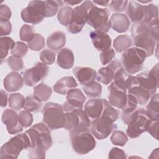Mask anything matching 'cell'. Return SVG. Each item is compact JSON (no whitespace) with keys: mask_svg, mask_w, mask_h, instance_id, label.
Listing matches in <instances>:
<instances>
[{"mask_svg":"<svg viewBox=\"0 0 159 159\" xmlns=\"http://www.w3.org/2000/svg\"><path fill=\"white\" fill-rule=\"evenodd\" d=\"M114 122L115 120L112 117L102 114L101 116L91 122V132L97 139H104L117 128L116 124H114Z\"/></svg>","mask_w":159,"mask_h":159,"instance_id":"obj_11","label":"cell"},{"mask_svg":"<svg viewBox=\"0 0 159 159\" xmlns=\"http://www.w3.org/2000/svg\"><path fill=\"white\" fill-rule=\"evenodd\" d=\"M128 4L127 1H112L109 2V8L112 12H123L126 9Z\"/></svg>","mask_w":159,"mask_h":159,"instance_id":"obj_49","label":"cell"},{"mask_svg":"<svg viewBox=\"0 0 159 159\" xmlns=\"http://www.w3.org/2000/svg\"><path fill=\"white\" fill-rule=\"evenodd\" d=\"M128 93L133 95L137 100L138 104L144 105L147 103L151 97L150 93L140 86L135 84L128 89Z\"/></svg>","mask_w":159,"mask_h":159,"instance_id":"obj_30","label":"cell"},{"mask_svg":"<svg viewBox=\"0 0 159 159\" xmlns=\"http://www.w3.org/2000/svg\"><path fill=\"white\" fill-rule=\"evenodd\" d=\"M82 1H65V3H66L68 4H70L71 6L73 5H76V4H78L80 3H81Z\"/></svg>","mask_w":159,"mask_h":159,"instance_id":"obj_56","label":"cell"},{"mask_svg":"<svg viewBox=\"0 0 159 159\" xmlns=\"http://www.w3.org/2000/svg\"><path fill=\"white\" fill-rule=\"evenodd\" d=\"M25 133L30 142L29 158H45L46 152L52 145V139L48 127L44 123L40 122L32 126Z\"/></svg>","mask_w":159,"mask_h":159,"instance_id":"obj_1","label":"cell"},{"mask_svg":"<svg viewBox=\"0 0 159 159\" xmlns=\"http://www.w3.org/2000/svg\"><path fill=\"white\" fill-rule=\"evenodd\" d=\"M90 38L94 47L98 51L108 49L111 45V39L108 34L104 32L94 30L90 32Z\"/></svg>","mask_w":159,"mask_h":159,"instance_id":"obj_20","label":"cell"},{"mask_svg":"<svg viewBox=\"0 0 159 159\" xmlns=\"http://www.w3.org/2000/svg\"><path fill=\"white\" fill-rule=\"evenodd\" d=\"M115 51L112 48H109L102 51L99 55L101 63L104 65H107L112 60V59L115 57Z\"/></svg>","mask_w":159,"mask_h":159,"instance_id":"obj_47","label":"cell"},{"mask_svg":"<svg viewBox=\"0 0 159 159\" xmlns=\"http://www.w3.org/2000/svg\"><path fill=\"white\" fill-rule=\"evenodd\" d=\"M132 44L131 38L127 35L117 37L113 42V46L117 52H122L129 49Z\"/></svg>","mask_w":159,"mask_h":159,"instance_id":"obj_32","label":"cell"},{"mask_svg":"<svg viewBox=\"0 0 159 159\" xmlns=\"http://www.w3.org/2000/svg\"><path fill=\"white\" fill-rule=\"evenodd\" d=\"M65 123L63 128L70 132L82 127L89 128L91 126L89 117L83 109L65 112Z\"/></svg>","mask_w":159,"mask_h":159,"instance_id":"obj_14","label":"cell"},{"mask_svg":"<svg viewBox=\"0 0 159 159\" xmlns=\"http://www.w3.org/2000/svg\"><path fill=\"white\" fill-rule=\"evenodd\" d=\"M7 103V93L2 89L1 90V106L2 107H6Z\"/></svg>","mask_w":159,"mask_h":159,"instance_id":"obj_54","label":"cell"},{"mask_svg":"<svg viewBox=\"0 0 159 159\" xmlns=\"http://www.w3.org/2000/svg\"><path fill=\"white\" fill-rule=\"evenodd\" d=\"M86 97L80 89L73 88L66 93V101L63 103V108L65 112L83 109Z\"/></svg>","mask_w":159,"mask_h":159,"instance_id":"obj_16","label":"cell"},{"mask_svg":"<svg viewBox=\"0 0 159 159\" xmlns=\"http://www.w3.org/2000/svg\"><path fill=\"white\" fill-rule=\"evenodd\" d=\"M72 14L73 9L71 7L68 6L62 7L58 12L57 19L58 22L63 25L68 26L71 20Z\"/></svg>","mask_w":159,"mask_h":159,"instance_id":"obj_36","label":"cell"},{"mask_svg":"<svg viewBox=\"0 0 159 159\" xmlns=\"http://www.w3.org/2000/svg\"><path fill=\"white\" fill-rule=\"evenodd\" d=\"M78 86V83L73 76H65L59 80L53 86V91L60 94L65 95L67 92Z\"/></svg>","mask_w":159,"mask_h":159,"instance_id":"obj_25","label":"cell"},{"mask_svg":"<svg viewBox=\"0 0 159 159\" xmlns=\"http://www.w3.org/2000/svg\"><path fill=\"white\" fill-rule=\"evenodd\" d=\"M70 140L75 152L85 155L93 150L96 147V140L89 128H78L70 131Z\"/></svg>","mask_w":159,"mask_h":159,"instance_id":"obj_4","label":"cell"},{"mask_svg":"<svg viewBox=\"0 0 159 159\" xmlns=\"http://www.w3.org/2000/svg\"><path fill=\"white\" fill-rule=\"evenodd\" d=\"M127 156L126 155V153H125V152L124 150H122V149H120L119 148L117 147H114L112 148L109 153V155H108V158H127Z\"/></svg>","mask_w":159,"mask_h":159,"instance_id":"obj_51","label":"cell"},{"mask_svg":"<svg viewBox=\"0 0 159 159\" xmlns=\"http://www.w3.org/2000/svg\"><path fill=\"white\" fill-rule=\"evenodd\" d=\"M127 96L126 93L119 91H110L108 96L109 103L112 106L122 109L127 102Z\"/></svg>","mask_w":159,"mask_h":159,"instance_id":"obj_29","label":"cell"},{"mask_svg":"<svg viewBox=\"0 0 159 159\" xmlns=\"http://www.w3.org/2000/svg\"><path fill=\"white\" fill-rule=\"evenodd\" d=\"M55 53L49 49H44L40 53V59L45 65H52L55 60Z\"/></svg>","mask_w":159,"mask_h":159,"instance_id":"obj_44","label":"cell"},{"mask_svg":"<svg viewBox=\"0 0 159 159\" xmlns=\"http://www.w3.org/2000/svg\"><path fill=\"white\" fill-rule=\"evenodd\" d=\"M18 119L20 124L24 127H28L33 122V116L30 112L24 110L18 114Z\"/></svg>","mask_w":159,"mask_h":159,"instance_id":"obj_45","label":"cell"},{"mask_svg":"<svg viewBox=\"0 0 159 159\" xmlns=\"http://www.w3.org/2000/svg\"><path fill=\"white\" fill-rule=\"evenodd\" d=\"M135 84H137L135 77L126 72L122 67L115 73L114 79L108 87V91L127 93L128 89Z\"/></svg>","mask_w":159,"mask_h":159,"instance_id":"obj_13","label":"cell"},{"mask_svg":"<svg viewBox=\"0 0 159 159\" xmlns=\"http://www.w3.org/2000/svg\"><path fill=\"white\" fill-rule=\"evenodd\" d=\"M146 57L143 50L135 47L129 48L122 54V66L128 73L135 74L142 70Z\"/></svg>","mask_w":159,"mask_h":159,"instance_id":"obj_5","label":"cell"},{"mask_svg":"<svg viewBox=\"0 0 159 159\" xmlns=\"http://www.w3.org/2000/svg\"><path fill=\"white\" fill-rule=\"evenodd\" d=\"M11 30L12 25L9 20H0V35L1 37L10 34Z\"/></svg>","mask_w":159,"mask_h":159,"instance_id":"obj_52","label":"cell"},{"mask_svg":"<svg viewBox=\"0 0 159 159\" xmlns=\"http://www.w3.org/2000/svg\"><path fill=\"white\" fill-rule=\"evenodd\" d=\"M48 73V67L42 62L37 63L33 67L23 73L24 82L26 86H34L45 78Z\"/></svg>","mask_w":159,"mask_h":159,"instance_id":"obj_15","label":"cell"},{"mask_svg":"<svg viewBox=\"0 0 159 159\" xmlns=\"http://www.w3.org/2000/svg\"><path fill=\"white\" fill-rule=\"evenodd\" d=\"M94 6L90 1H85L81 5L73 9L72 19L67 26L68 31L72 34H77L81 31L87 22L88 12Z\"/></svg>","mask_w":159,"mask_h":159,"instance_id":"obj_8","label":"cell"},{"mask_svg":"<svg viewBox=\"0 0 159 159\" xmlns=\"http://www.w3.org/2000/svg\"><path fill=\"white\" fill-rule=\"evenodd\" d=\"M109 104L104 99H91L84 104V112L89 118L95 119L101 116L104 108Z\"/></svg>","mask_w":159,"mask_h":159,"instance_id":"obj_19","label":"cell"},{"mask_svg":"<svg viewBox=\"0 0 159 159\" xmlns=\"http://www.w3.org/2000/svg\"><path fill=\"white\" fill-rule=\"evenodd\" d=\"M46 5V17H50L54 16L60 6L63 5L61 1H45Z\"/></svg>","mask_w":159,"mask_h":159,"instance_id":"obj_42","label":"cell"},{"mask_svg":"<svg viewBox=\"0 0 159 159\" xmlns=\"http://www.w3.org/2000/svg\"><path fill=\"white\" fill-rule=\"evenodd\" d=\"M135 77L137 84L147 90L152 97L158 88V63H157L150 71H143Z\"/></svg>","mask_w":159,"mask_h":159,"instance_id":"obj_12","label":"cell"},{"mask_svg":"<svg viewBox=\"0 0 159 159\" xmlns=\"http://www.w3.org/2000/svg\"><path fill=\"white\" fill-rule=\"evenodd\" d=\"M109 15L107 8H99L94 5L88 12L87 23L95 30L106 33L111 28Z\"/></svg>","mask_w":159,"mask_h":159,"instance_id":"obj_9","label":"cell"},{"mask_svg":"<svg viewBox=\"0 0 159 159\" xmlns=\"http://www.w3.org/2000/svg\"><path fill=\"white\" fill-rule=\"evenodd\" d=\"M73 73L79 83L83 85L94 81L97 76L96 71L89 67L76 66L73 70Z\"/></svg>","mask_w":159,"mask_h":159,"instance_id":"obj_21","label":"cell"},{"mask_svg":"<svg viewBox=\"0 0 159 159\" xmlns=\"http://www.w3.org/2000/svg\"><path fill=\"white\" fill-rule=\"evenodd\" d=\"M11 15V9L6 4H1L0 7V20H9Z\"/></svg>","mask_w":159,"mask_h":159,"instance_id":"obj_53","label":"cell"},{"mask_svg":"<svg viewBox=\"0 0 159 159\" xmlns=\"http://www.w3.org/2000/svg\"><path fill=\"white\" fill-rule=\"evenodd\" d=\"M29 147L30 142L27 134H17L1 147L0 158H17L22 150Z\"/></svg>","mask_w":159,"mask_h":159,"instance_id":"obj_7","label":"cell"},{"mask_svg":"<svg viewBox=\"0 0 159 159\" xmlns=\"http://www.w3.org/2000/svg\"><path fill=\"white\" fill-rule=\"evenodd\" d=\"M122 67L120 61L117 59L113 60L106 66L102 67L98 70L96 79L104 84H108L112 81L116 71Z\"/></svg>","mask_w":159,"mask_h":159,"instance_id":"obj_17","label":"cell"},{"mask_svg":"<svg viewBox=\"0 0 159 159\" xmlns=\"http://www.w3.org/2000/svg\"><path fill=\"white\" fill-rule=\"evenodd\" d=\"M144 6L136 1H129L127 6L126 13L130 20L133 22H142L143 17Z\"/></svg>","mask_w":159,"mask_h":159,"instance_id":"obj_24","label":"cell"},{"mask_svg":"<svg viewBox=\"0 0 159 159\" xmlns=\"http://www.w3.org/2000/svg\"><path fill=\"white\" fill-rule=\"evenodd\" d=\"M82 88L84 93L89 98H96L99 96L102 93V86L101 84L95 81L83 85Z\"/></svg>","mask_w":159,"mask_h":159,"instance_id":"obj_35","label":"cell"},{"mask_svg":"<svg viewBox=\"0 0 159 159\" xmlns=\"http://www.w3.org/2000/svg\"><path fill=\"white\" fill-rule=\"evenodd\" d=\"M7 61L9 66L15 71L20 70L24 66V62L22 58L15 57L14 56H10L7 58Z\"/></svg>","mask_w":159,"mask_h":159,"instance_id":"obj_48","label":"cell"},{"mask_svg":"<svg viewBox=\"0 0 159 159\" xmlns=\"http://www.w3.org/2000/svg\"><path fill=\"white\" fill-rule=\"evenodd\" d=\"M9 106L14 110L19 111L23 108L25 98L22 94L19 93L11 94L9 96Z\"/></svg>","mask_w":159,"mask_h":159,"instance_id":"obj_38","label":"cell"},{"mask_svg":"<svg viewBox=\"0 0 159 159\" xmlns=\"http://www.w3.org/2000/svg\"><path fill=\"white\" fill-rule=\"evenodd\" d=\"M142 22L150 27L158 25V7L154 4L144 6L143 17Z\"/></svg>","mask_w":159,"mask_h":159,"instance_id":"obj_26","label":"cell"},{"mask_svg":"<svg viewBox=\"0 0 159 159\" xmlns=\"http://www.w3.org/2000/svg\"><path fill=\"white\" fill-rule=\"evenodd\" d=\"M75 57L73 52L68 48H61L57 55L58 66L64 69H70L74 65Z\"/></svg>","mask_w":159,"mask_h":159,"instance_id":"obj_28","label":"cell"},{"mask_svg":"<svg viewBox=\"0 0 159 159\" xmlns=\"http://www.w3.org/2000/svg\"><path fill=\"white\" fill-rule=\"evenodd\" d=\"M34 28L29 25H23L19 31L20 39L24 42H30L34 38Z\"/></svg>","mask_w":159,"mask_h":159,"instance_id":"obj_43","label":"cell"},{"mask_svg":"<svg viewBox=\"0 0 159 159\" xmlns=\"http://www.w3.org/2000/svg\"><path fill=\"white\" fill-rule=\"evenodd\" d=\"M158 120H150L148 125L147 131L155 139L158 140Z\"/></svg>","mask_w":159,"mask_h":159,"instance_id":"obj_50","label":"cell"},{"mask_svg":"<svg viewBox=\"0 0 159 159\" xmlns=\"http://www.w3.org/2000/svg\"><path fill=\"white\" fill-rule=\"evenodd\" d=\"M110 139L114 145L121 147L125 145L128 141L127 135L124 132L118 130H116L113 132Z\"/></svg>","mask_w":159,"mask_h":159,"instance_id":"obj_40","label":"cell"},{"mask_svg":"<svg viewBox=\"0 0 159 159\" xmlns=\"http://www.w3.org/2000/svg\"><path fill=\"white\" fill-rule=\"evenodd\" d=\"M42 101L34 95L27 96L25 98L24 109L29 112H38L42 107Z\"/></svg>","mask_w":159,"mask_h":159,"instance_id":"obj_34","label":"cell"},{"mask_svg":"<svg viewBox=\"0 0 159 159\" xmlns=\"http://www.w3.org/2000/svg\"><path fill=\"white\" fill-rule=\"evenodd\" d=\"M146 113L151 120H159V96L155 94L146 106Z\"/></svg>","mask_w":159,"mask_h":159,"instance_id":"obj_31","label":"cell"},{"mask_svg":"<svg viewBox=\"0 0 159 159\" xmlns=\"http://www.w3.org/2000/svg\"><path fill=\"white\" fill-rule=\"evenodd\" d=\"M52 93L51 88L43 83L39 84L34 88V95L42 101H47L50 98Z\"/></svg>","mask_w":159,"mask_h":159,"instance_id":"obj_33","label":"cell"},{"mask_svg":"<svg viewBox=\"0 0 159 159\" xmlns=\"http://www.w3.org/2000/svg\"><path fill=\"white\" fill-rule=\"evenodd\" d=\"M93 2H94V4H99L102 6H107L109 4L110 2L109 1H93Z\"/></svg>","mask_w":159,"mask_h":159,"instance_id":"obj_55","label":"cell"},{"mask_svg":"<svg viewBox=\"0 0 159 159\" xmlns=\"http://www.w3.org/2000/svg\"><path fill=\"white\" fill-rule=\"evenodd\" d=\"M66 43V35L61 31L52 33L47 40V47L53 51L61 50Z\"/></svg>","mask_w":159,"mask_h":159,"instance_id":"obj_27","label":"cell"},{"mask_svg":"<svg viewBox=\"0 0 159 159\" xmlns=\"http://www.w3.org/2000/svg\"><path fill=\"white\" fill-rule=\"evenodd\" d=\"M130 22L129 17L124 14L114 13L110 19V26L119 33L127 32L130 27Z\"/></svg>","mask_w":159,"mask_h":159,"instance_id":"obj_22","label":"cell"},{"mask_svg":"<svg viewBox=\"0 0 159 159\" xmlns=\"http://www.w3.org/2000/svg\"><path fill=\"white\" fill-rule=\"evenodd\" d=\"M2 122L6 125L10 134H17L23 130V126L20 124L18 114L14 109H5L2 114Z\"/></svg>","mask_w":159,"mask_h":159,"instance_id":"obj_18","label":"cell"},{"mask_svg":"<svg viewBox=\"0 0 159 159\" xmlns=\"http://www.w3.org/2000/svg\"><path fill=\"white\" fill-rule=\"evenodd\" d=\"M130 31L135 47L143 50L147 57L153 55L158 43V25L150 27L142 22H135Z\"/></svg>","mask_w":159,"mask_h":159,"instance_id":"obj_2","label":"cell"},{"mask_svg":"<svg viewBox=\"0 0 159 159\" xmlns=\"http://www.w3.org/2000/svg\"><path fill=\"white\" fill-rule=\"evenodd\" d=\"M122 121L128 125L127 135L132 139L139 137L147 131L151 119L148 117L143 108H137L131 112H122Z\"/></svg>","mask_w":159,"mask_h":159,"instance_id":"obj_3","label":"cell"},{"mask_svg":"<svg viewBox=\"0 0 159 159\" xmlns=\"http://www.w3.org/2000/svg\"><path fill=\"white\" fill-rule=\"evenodd\" d=\"M29 48L34 51H39L45 47V39L40 34H35L34 38L28 42Z\"/></svg>","mask_w":159,"mask_h":159,"instance_id":"obj_39","label":"cell"},{"mask_svg":"<svg viewBox=\"0 0 159 159\" xmlns=\"http://www.w3.org/2000/svg\"><path fill=\"white\" fill-rule=\"evenodd\" d=\"M15 45L14 40L9 37H1L0 39V57L1 63L8 55L9 50H12Z\"/></svg>","mask_w":159,"mask_h":159,"instance_id":"obj_37","label":"cell"},{"mask_svg":"<svg viewBox=\"0 0 159 159\" xmlns=\"http://www.w3.org/2000/svg\"><path fill=\"white\" fill-rule=\"evenodd\" d=\"M64 112L63 106L57 103H46L42 109L43 123L52 130L63 128L65 123Z\"/></svg>","mask_w":159,"mask_h":159,"instance_id":"obj_6","label":"cell"},{"mask_svg":"<svg viewBox=\"0 0 159 159\" xmlns=\"http://www.w3.org/2000/svg\"><path fill=\"white\" fill-rule=\"evenodd\" d=\"M28 45L22 42H16L11 51L12 56L22 58L28 52Z\"/></svg>","mask_w":159,"mask_h":159,"instance_id":"obj_41","label":"cell"},{"mask_svg":"<svg viewBox=\"0 0 159 159\" xmlns=\"http://www.w3.org/2000/svg\"><path fill=\"white\" fill-rule=\"evenodd\" d=\"M138 102L136 98L130 94H127V102L125 107L122 109V112L129 113L134 111L137 108Z\"/></svg>","mask_w":159,"mask_h":159,"instance_id":"obj_46","label":"cell"},{"mask_svg":"<svg viewBox=\"0 0 159 159\" xmlns=\"http://www.w3.org/2000/svg\"><path fill=\"white\" fill-rule=\"evenodd\" d=\"M21 18L25 22L36 25L46 17V5L43 1H32L21 11Z\"/></svg>","mask_w":159,"mask_h":159,"instance_id":"obj_10","label":"cell"},{"mask_svg":"<svg viewBox=\"0 0 159 159\" xmlns=\"http://www.w3.org/2000/svg\"><path fill=\"white\" fill-rule=\"evenodd\" d=\"M24 79L17 72L12 71L8 73L4 79L3 84L5 89L8 92H14L22 88Z\"/></svg>","mask_w":159,"mask_h":159,"instance_id":"obj_23","label":"cell"}]
</instances>
